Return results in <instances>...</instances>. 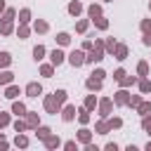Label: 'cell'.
<instances>
[{
	"mask_svg": "<svg viewBox=\"0 0 151 151\" xmlns=\"http://www.w3.org/2000/svg\"><path fill=\"white\" fill-rule=\"evenodd\" d=\"M64 97H66V92H64V90H59V92H54L52 97H47V101H45V106H47V111H52V113H57V109H59V104L64 101Z\"/></svg>",
	"mask_w": 151,
	"mask_h": 151,
	"instance_id": "1",
	"label": "cell"
},
{
	"mask_svg": "<svg viewBox=\"0 0 151 151\" xmlns=\"http://www.w3.org/2000/svg\"><path fill=\"white\" fill-rule=\"evenodd\" d=\"M83 61H85V59H83V52H73V54H71V64H73V66H80Z\"/></svg>",
	"mask_w": 151,
	"mask_h": 151,
	"instance_id": "2",
	"label": "cell"
},
{
	"mask_svg": "<svg viewBox=\"0 0 151 151\" xmlns=\"http://www.w3.org/2000/svg\"><path fill=\"white\" fill-rule=\"evenodd\" d=\"M26 92H28V97H38V94H40V85H35V83H31V85L26 87Z\"/></svg>",
	"mask_w": 151,
	"mask_h": 151,
	"instance_id": "3",
	"label": "cell"
},
{
	"mask_svg": "<svg viewBox=\"0 0 151 151\" xmlns=\"http://www.w3.org/2000/svg\"><path fill=\"white\" fill-rule=\"evenodd\" d=\"M52 61H54V64H61V61H64V54H61L59 50H54V52H52Z\"/></svg>",
	"mask_w": 151,
	"mask_h": 151,
	"instance_id": "4",
	"label": "cell"
},
{
	"mask_svg": "<svg viewBox=\"0 0 151 151\" xmlns=\"http://www.w3.org/2000/svg\"><path fill=\"white\" fill-rule=\"evenodd\" d=\"M99 59H101V50H94V52L87 57V61H99Z\"/></svg>",
	"mask_w": 151,
	"mask_h": 151,
	"instance_id": "5",
	"label": "cell"
},
{
	"mask_svg": "<svg viewBox=\"0 0 151 151\" xmlns=\"http://www.w3.org/2000/svg\"><path fill=\"white\" fill-rule=\"evenodd\" d=\"M99 85H101V78H97V80H94V78H90V80H87V87H92V90H94V87H99Z\"/></svg>",
	"mask_w": 151,
	"mask_h": 151,
	"instance_id": "6",
	"label": "cell"
},
{
	"mask_svg": "<svg viewBox=\"0 0 151 151\" xmlns=\"http://www.w3.org/2000/svg\"><path fill=\"white\" fill-rule=\"evenodd\" d=\"M73 113H76V109H73V106H68V109L64 111V118H66V120H71V118H73Z\"/></svg>",
	"mask_w": 151,
	"mask_h": 151,
	"instance_id": "7",
	"label": "cell"
},
{
	"mask_svg": "<svg viewBox=\"0 0 151 151\" xmlns=\"http://www.w3.org/2000/svg\"><path fill=\"white\" fill-rule=\"evenodd\" d=\"M33 54H35V59H42V54H45V50H42V47L38 45V47L33 50Z\"/></svg>",
	"mask_w": 151,
	"mask_h": 151,
	"instance_id": "8",
	"label": "cell"
},
{
	"mask_svg": "<svg viewBox=\"0 0 151 151\" xmlns=\"http://www.w3.org/2000/svg\"><path fill=\"white\" fill-rule=\"evenodd\" d=\"M116 101H118V104H125V101H127V97H125V92H118V97H116Z\"/></svg>",
	"mask_w": 151,
	"mask_h": 151,
	"instance_id": "9",
	"label": "cell"
},
{
	"mask_svg": "<svg viewBox=\"0 0 151 151\" xmlns=\"http://www.w3.org/2000/svg\"><path fill=\"white\" fill-rule=\"evenodd\" d=\"M68 40H71V38H68V35H66V33H59V42H61V45H66V42H68Z\"/></svg>",
	"mask_w": 151,
	"mask_h": 151,
	"instance_id": "10",
	"label": "cell"
},
{
	"mask_svg": "<svg viewBox=\"0 0 151 151\" xmlns=\"http://www.w3.org/2000/svg\"><path fill=\"white\" fill-rule=\"evenodd\" d=\"M0 64H9V54H7V52L0 54Z\"/></svg>",
	"mask_w": 151,
	"mask_h": 151,
	"instance_id": "11",
	"label": "cell"
},
{
	"mask_svg": "<svg viewBox=\"0 0 151 151\" xmlns=\"http://www.w3.org/2000/svg\"><path fill=\"white\" fill-rule=\"evenodd\" d=\"M17 94H19V90H17V87H9V90H7V97H9V99H12V97H17Z\"/></svg>",
	"mask_w": 151,
	"mask_h": 151,
	"instance_id": "12",
	"label": "cell"
},
{
	"mask_svg": "<svg viewBox=\"0 0 151 151\" xmlns=\"http://www.w3.org/2000/svg\"><path fill=\"white\" fill-rule=\"evenodd\" d=\"M9 80H12V73H2L0 76V83H9Z\"/></svg>",
	"mask_w": 151,
	"mask_h": 151,
	"instance_id": "13",
	"label": "cell"
},
{
	"mask_svg": "<svg viewBox=\"0 0 151 151\" xmlns=\"http://www.w3.org/2000/svg\"><path fill=\"white\" fill-rule=\"evenodd\" d=\"M68 9H71V12H73V14H78V12H80V5H78V2H73V5H71V7H68Z\"/></svg>",
	"mask_w": 151,
	"mask_h": 151,
	"instance_id": "14",
	"label": "cell"
},
{
	"mask_svg": "<svg viewBox=\"0 0 151 151\" xmlns=\"http://www.w3.org/2000/svg\"><path fill=\"white\" fill-rule=\"evenodd\" d=\"M116 52H118V59H125V52H127V50H125V47H118Z\"/></svg>",
	"mask_w": 151,
	"mask_h": 151,
	"instance_id": "15",
	"label": "cell"
},
{
	"mask_svg": "<svg viewBox=\"0 0 151 151\" xmlns=\"http://www.w3.org/2000/svg\"><path fill=\"white\" fill-rule=\"evenodd\" d=\"M14 113L21 116V113H24V104H14Z\"/></svg>",
	"mask_w": 151,
	"mask_h": 151,
	"instance_id": "16",
	"label": "cell"
},
{
	"mask_svg": "<svg viewBox=\"0 0 151 151\" xmlns=\"http://www.w3.org/2000/svg\"><path fill=\"white\" fill-rule=\"evenodd\" d=\"M59 144V139H54V137H47V146H57Z\"/></svg>",
	"mask_w": 151,
	"mask_h": 151,
	"instance_id": "17",
	"label": "cell"
},
{
	"mask_svg": "<svg viewBox=\"0 0 151 151\" xmlns=\"http://www.w3.org/2000/svg\"><path fill=\"white\" fill-rule=\"evenodd\" d=\"M42 76H52V66H42Z\"/></svg>",
	"mask_w": 151,
	"mask_h": 151,
	"instance_id": "18",
	"label": "cell"
},
{
	"mask_svg": "<svg viewBox=\"0 0 151 151\" xmlns=\"http://www.w3.org/2000/svg\"><path fill=\"white\" fill-rule=\"evenodd\" d=\"M142 90H144V92H149V90H151V85H149V80H142Z\"/></svg>",
	"mask_w": 151,
	"mask_h": 151,
	"instance_id": "19",
	"label": "cell"
},
{
	"mask_svg": "<svg viewBox=\"0 0 151 151\" xmlns=\"http://www.w3.org/2000/svg\"><path fill=\"white\" fill-rule=\"evenodd\" d=\"M38 134H40V137H47V134H50V130H47V127H40V130H38Z\"/></svg>",
	"mask_w": 151,
	"mask_h": 151,
	"instance_id": "20",
	"label": "cell"
},
{
	"mask_svg": "<svg viewBox=\"0 0 151 151\" xmlns=\"http://www.w3.org/2000/svg\"><path fill=\"white\" fill-rule=\"evenodd\" d=\"M80 139H83V142H87V139H90V132H87V130H83V132H80Z\"/></svg>",
	"mask_w": 151,
	"mask_h": 151,
	"instance_id": "21",
	"label": "cell"
},
{
	"mask_svg": "<svg viewBox=\"0 0 151 151\" xmlns=\"http://www.w3.org/2000/svg\"><path fill=\"white\" fill-rule=\"evenodd\" d=\"M17 144L19 146H26V137H17Z\"/></svg>",
	"mask_w": 151,
	"mask_h": 151,
	"instance_id": "22",
	"label": "cell"
},
{
	"mask_svg": "<svg viewBox=\"0 0 151 151\" xmlns=\"http://www.w3.org/2000/svg\"><path fill=\"white\" fill-rule=\"evenodd\" d=\"M144 42H146V45H151V33H146V35H144Z\"/></svg>",
	"mask_w": 151,
	"mask_h": 151,
	"instance_id": "23",
	"label": "cell"
},
{
	"mask_svg": "<svg viewBox=\"0 0 151 151\" xmlns=\"http://www.w3.org/2000/svg\"><path fill=\"white\" fill-rule=\"evenodd\" d=\"M149 125H151V118H146V120H144V127H149Z\"/></svg>",
	"mask_w": 151,
	"mask_h": 151,
	"instance_id": "24",
	"label": "cell"
}]
</instances>
